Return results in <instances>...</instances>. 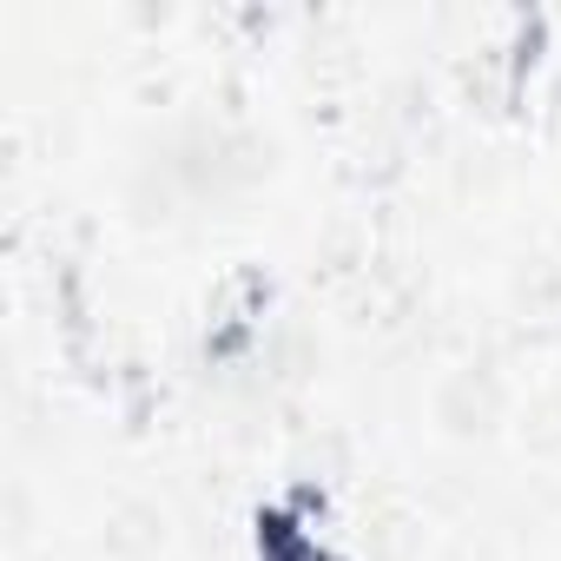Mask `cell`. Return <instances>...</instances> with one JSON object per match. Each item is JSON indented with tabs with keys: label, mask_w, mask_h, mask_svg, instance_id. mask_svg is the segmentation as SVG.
Wrapping results in <instances>:
<instances>
[{
	"label": "cell",
	"mask_w": 561,
	"mask_h": 561,
	"mask_svg": "<svg viewBox=\"0 0 561 561\" xmlns=\"http://www.w3.org/2000/svg\"><path fill=\"white\" fill-rule=\"evenodd\" d=\"M8 548H27V535H34V502H27V489L21 482H8Z\"/></svg>",
	"instance_id": "cell-4"
},
{
	"label": "cell",
	"mask_w": 561,
	"mask_h": 561,
	"mask_svg": "<svg viewBox=\"0 0 561 561\" xmlns=\"http://www.w3.org/2000/svg\"><path fill=\"white\" fill-rule=\"evenodd\" d=\"M172 541V515L152 502V495H119L106 515H100V548L106 561H159Z\"/></svg>",
	"instance_id": "cell-2"
},
{
	"label": "cell",
	"mask_w": 561,
	"mask_h": 561,
	"mask_svg": "<svg viewBox=\"0 0 561 561\" xmlns=\"http://www.w3.org/2000/svg\"><path fill=\"white\" fill-rule=\"evenodd\" d=\"M133 21H139V27H165V21H172V8H133Z\"/></svg>",
	"instance_id": "cell-5"
},
{
	"label": "cell",
	"mask_w": 561,
	"mask_h": 561,
	"mask_svg": "<svg viewBox=\"0 0 561 561\" xmlns=\"http://www.w3.org/2000/svg\"><path fill=\"white\" fill-rule=\"evenodd\" d=\"M515 436L528 456H561V383H541L515 403Z\"/></svg>",
	"instance_id": "cell-3"
},
{
	"label": "cell",
	"mask_w": 561,
	"mask_h": 561,
	"mask_svg": "<svg viewBox=\"0 0 561 561\" xmlns=\"http://www.w3.org/2000/svg\"><path fill=\"white\" fill-rule=\"evenodd\" d=\"M430 410H436V430H443V436H456V443H482V436H495V423L508 416V397H502V377H495V370H482V364H456V370L436 383Z\"/></svg>",
	"instance_id": "cell-1"
}]
</instances>
